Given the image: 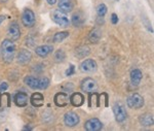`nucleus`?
I'll return each instance as SVG.
<instances>
[{
	"instance_id": "nucleus-1",
	"label": "nucleus",
	"mask_w": 154,
	"mask_h": 131,
	"mask_svg": "<svg viewBox=\"0 0 154 131\" xmlns=\"http://www.w3.org/2000/svg\"><path fill=\"white\" fill-rule=\"evenodd\" d=\"M1 56L4 62H12L16 54V46L11 39H4L1 44Z\"/></svg>"
},
{
	"instance_id": "nucleus-2",
	"label": "nucleus",
	"mask_w": 154,
	"mask_h": 131,
	"mask_svg": "<svg viewBox=\"0 0 154 131\" xmlns=\"http://www.w3.org/2000/svg\"><path fill=\"white\" fill-rule=\"evenodd\" d=\"M51 19H53L54 23L61 27H68L69 24H70V21L66 17V15L64 12H62L61 11H59V9L54 11L53 15H51Z\"/></svg>"
},
{
	"instance_id": "nucleus-3",
	"label": "nucleus",
	"mask_w": 154,
	"mask_h": 131,
	"mask_svg": "<svg viewBox=\"0 0 154 131\" xmlns=\"http://www.w3.org/2000/svg\"><path fill=\"white\" fill-rule=\"evenodd\" d=\"M36 22V18H35V14L33 12V11L27 8L25 9L22 14V23L25 27H28V28H31L35 25Z\"/></svg>"
},
{
	"instance_id": "nucleus-4",
	"label": "nucleus",
	"mask_w": 154,
	"mask_h": 131,
	"mask_svg": "<svg viewBox=\"0 0 154 131\" xmlns=\"http://www.w3.org/2000/svg\"><path fill=\"white\" fill-rule=\"evenodd\" d=\"M126 103H128V107L139 110L144 105V98L138 93H134V94H131V96L128 97Z\"/></svg>"
},
{
	"instance_id": "nucleus-5",
	"label": "nucleus",
	"mask_w": 154,
	"mask_h": 131,
	"mask_svg": "<svg viewBox=\"0 0 154 131\" xmlns=\"http://www.w3.org/2000/svg\"><path fill=\"white\" fill-rule=\"evenodd\" d=\"M81 90L86 93H94L98 89V84L94 79L91 77H85L82 82H81Z\"/></svg>"
},
{
	"instance_id": "nucleus-6",
	"label": "nucleus",
	"mask_w": 154,
	"mask_h": 131,
	"mask_svg": "<svg viewBox=\"0 0 154 131\" xmlns=\"http://www.w3.org/2000/svg\"><path fill=\"white\" fill-rule=\"evenodd\" d=\"M97 68H98L97 62L93 59H85L80 64V70L85 74H94L97 71Z\"/></svg>"
},
{
	"instance_id": "nucleus-7",
	"label": "nucleus",
	"mask_w": 154,
	"mask_h": 131,
	"mask_svg": "<svg viewBox=\"0 0 154 131\" xmlns=\"http://www.w3.org/2000/svg\"><path fill=\"white\" fill-rule=\"evenodd\" d=\"M113 113H114V116H115V120L117 121L118 123H122L123 121L126 119L125 108L121 103L117 102L113 105Z\"/></svg>"
},
{
	"instance_id": "nucleus-8",
	"label": "nucleus",
	"mask_w": 154,
	"mask_h": 131,
	"mask_svg": "<svg viewBox=\"0 0 154 131\" xmlns=\"http://www.w3.org/2000/svg\"><path fill=\"white\" fill-rule=\"evenodd\" d=\"M102 128H103V124L97 118H93V119L88 120L85 122V124H84V129L88 131H99Z\"/></svg>"
},
{
	"instance_id": "nucleus-9",
	"label": "nucleus",
	"mask_w": 154,
	"mask_h": 131,
	"mask_svg": "<svg viewBox=\"0 0 154 131\" xmlns=\"http://www.w3.org/2000/svg\"><path fill=\"white\" fill-rule=\"evenodd\" d=\"M79 121H80V118L79 116L76 114V113L73 112H69L67 113L64 117V122H65V125L68 126V127H74V126L78 125Z\"/></svg>"
},
{
	"instance_id": "nucleus-10",
	"label": "nucleus",
	"mask_w": 154,
	"mask_h": 131,
	"mask_svg": "<svg viewBox=\"0 0 154 131\" xmlns=\"http://www.w3.org/2000/svg\"><path fill=\"white\" fill-rule=\"evenodd\" d=\"M32 59V54L31 52L28 51V50H21L19 52L18 56H17V60H18V63L22 65H26L31 61Z\"/></svg>"
},
{
	"instance_id": "nucleus-11",
	"label": "nucleus",
	"mask_w": 154,
	"mask_h": 131,
	"mask_svg": "<svg viewBox=\"0 0 154 131\" xmlns=\"http://www.w3.org/2000/svg\"><path fill=\"white\" fill-rule=\"evenodd\" d=\"M7 33H8V36L11 37V40H18L20 38V36H21V31H20L19 25L16 22L11 23L8 27V30H7Z\"/></svg>"
},
{
	"instance_id": "nucleus-12",
	"label": "nucleus",
	"mask_w": 154,
	"mask_h": 131,
	"mask_svg": "<svg viewBox=\"0 0 154 131\" xmlns=\"http://www.w3.org/2000/svg\"><path fill=\"white\" fill-rule=\"evenodd\" d=\"M28 101H29V97L25 92H19V93H17L16 96H14V102H16V104L20 107L27 106Z\"/></svg>"
},
{
	"instance_id": "nucleus-13",
	"label": "nucleus",
	"mask_w": 154,
	"mask_h": 131,
	"mask_svg": "<svg viewBox=\"0 0 154 131\" xmlns=\"http://www.w3.org/2000/svg\"><path fill=\"white\" fill-rule=\"evenodd\" d=\"M58 5L59 11H61L64 14H69L73 9V3L71 0H59Z\"/></svg>"
},
{
	"instance_id": "nucleus-14",
	"label": "nucleus",
	"mask_w": 154,
	"mask_h": 131,
	"mask_svg": "<svg viewBox=\"0 0 154 131\" xmlns=\"http://www.w3.org/2000/svg\"><path fill=\"white\" fill-rule=\"evenodd\" d=\"M54 103H56L57 106L60 107L66 106L68 104V95L63 92H60L58 94H56V96H54Z\"/></svg>"
},
{
	"instance_id": "nucleus-15",
	"label": "nucleus",
	"mask_w": 154,
	"mask_h": 131,
	"mask_svg": "<svg viewBox=\"0 0 154 131\" xmlns=\"http://www.w3.org/2000/svg\"><path fill=\"white\" fill-rule=\"evenodd\" d=\"M24 83L28 86L29 88L33 90H38L39 89V79L32 75H28L24 79Z\"/></svg>"
},
{
	"instance_id": "nucleus-16",
	"label": "nucleus",
	"mask_w": 154,
	"mask_h": 131,
	"mask_svg": "<svg viewBox=\"0 0 154 131\" xmlns=\"http://www.w3.org/2000/svg\"><path fill=\"white\" fill-rule=\"evenodd\" d=\"M53 50H54L53 46H48V44H45V46L37 47L35 49V53L39 57L44 58V57L48 56V55L51 54V53L53 52Z\"/></svg>"
},
{
	"instance_id": "nucleus-17",
	"label": "nucleus",
	"mask_w": 154,
	"mask_h": 131,
	"mask_svg": "<svg viewBox=\"0 0 154 131\" xmlns=\"http://www.w3.org/2000/svg\"><path fill=\"white\" fill-rule=\"evenodd\" d=\"M142 80V71L140 69H134L131 72V83L133 86H138Z\"/></svg>"
},
{
	"instance_id": "nucleus-18",
	"label": "nucleus",
	"mask_w": 154,
	"mask_h": 131,
	"mask_svg": "<svg viewBox=\"0 0 154 131\" xmlns=\"http://www.w3.org/2000/svg\"><path fill=\"white\" fill-rule=\"evenodd\" d=\"M31 103L35 107H41L44 103V97L40 93H34L31 96Z\"/></svg>"
},
{
	"instance_id": "nucleus-19",
	"label": "nucleus",
	"mask_w": 154,
	"mask_h": 131,
	"mask_svg": "<svg viewBox=\"0 0 154 131\" xmlns=\"http://www.w3.org/2000/svg\"><path fill=\"white\" fill-rule=\"evenodd\" d=\"M139 121H140V124L144 126V127H150V126H152L154 123L153 116L150 114H144L142 116H140Z\"/></svg>"
},
{
	"instance_id": "nucleus-20",
	"label": "nucleus",
	"mask_w": 154,
	"mask_h": 131,
	"mask_svg": "<svg viewBox=\"0 0 154 131\" xmlns=\"http://www.w3.org/2000/svg\"><path fill=\"white\" fill-rule=\"evenodd\" d=\"M84 21H85L84 16L82 15V12L80 11L76 12V14H74L72 16V24H73L74 27H81L83 25Z\"/></svg>"
},
{
	"instance_id": "nucleus-21",
	"label": "nucleus",
	"mask_w": 154,
	"mask_h": 131,
	"mask_svg": "<svg viewBox=\"0 0 154 131\" xmlns=\"http://www.w3.org/2000/svg\"><path fill=\"white\" fill-rule=\"evenodd\" d=\"M70 101H71L73 106L78 107V106H81V105L83 104L84 97L80 94V93H74L70 98Z\"/></svg>"
},
{
	"instance_id": "nucleus-22",
	"label": "nucleus",
	"mask_w": 154,
	"mask_h": 131,
	"mask_svg": "<svg viewBox=\"0 0 154 131\" xmlns=\"http://www.w3.org/2000/svg\"><path fill=\"white\" fill-rule=\"evenodd\" d=\"M101 37H102V32L98 28L93 29L88 34V40L91 42H93V44H97V42L100 41Z\"/></svg>"
},
{
	"instance_id": "nucleus-23",
	"label": "nucleus",
	"mask_w": 154,
	"mask_h": 131,
	"mask_svg": "<svg viewBox=\"0 0 154 131\" xmlns=\"http://www.w3.org/2000/svg\"><path fill=\"white\" fill-rule=\"evenodd\" d=\"M75 55L79 58V59H83L84 57H86L89 55V47L86 46L78 47L75 50Z\"/></svg>"
},
{
	"instance_id": "nucleus-24",
	"label": "nucleus",
	"mask_w": 154,
	"mask_h": 131,
	"mask_svg": "<svg viewBox=\"0 0 154 131\" xmlns=\"http://www.w3.org/2000/svg\"><path fill=\"white\" fill-rule=\"evenodd\" d=\"M69 36V32L68 31H61V32H58L54 35V42L56 44H59V42H62L64 39H66L67 37Z\"/></svg>"
},
{
	"instance_id": "nucleus-25",
	"label": "nucleus",
	"mask_w": 154,
	"mask_h": 131,
	"mask_svg": "<svg viewBox=\"0 0 154 131\" xmlns=\"http://www.w3.org/2000/svg\"><path fill=\"white\" fill-rule=\"evenodd\" d=\"M0 106L2 107H9L11 106V96L9 94H2V96H0Z\"/></svg>"
},
{
	"instance_id": "nucleus-26",
	"label": "nucleus",
	"mask_w": 154,
	"mask_h": 131,
	"mask_svg": "<svg viewBox=\"0 0 154 131\" xmlns=\"http://www.w3.org/2000/svg\"><path fill=\"white\" fill-rule=\"evenodd\" d=\"M66 59V54L63 50H58L54 54V61L58 63H62L64 62V60Z\"/></svg>"
},
{
	"instance_id": "nucleus-27",
	"label": "nucleus",
	"mask_w": 154,
	"mask_h": 131,
	"mask_svg": "<svg viewBox=\"0 0 154 131\" xmlns=\"http://www.w3.org/2000/svg\"><path fill=\"white\" fill-rule=\"evenodd\" d=\"M97 12H98V16L99 17L103 18L107 14V6L104 3L99 4L98 7H97Z\"/></svg>"
},
{
	"instance_id": "nucleus-28",
	"label": "nucleus",
	"mask_w": 154,
	"mask_h": 131,
	"mask_svg": "<svg viewBox=\"0 0 154 131\" xmlns=\"http://www.w3.org/2000/svg\"><path fill=\"white\" fill-rule=\"evenodd\" d=\"M49 86V80L48 77H41L39 79V89L44 90Z\"/></svg>"
},
{
	"instance_id": "nucleus-29",
	"label": "nucleus",
	"mask_w": 154,
	"mask_h": 131,
	"mask_svg": "<svg viewBox=\"0 0 154 131\" xmlns=\"http://www.w3.org/2000/svg\"><path fill=\"white\" fill-rule=\"evenodd\" d=\"M74 72H75V66L73 64H71L70 67L66 70V75L67 77H71V75L74 74Z\"/></svg>"
},
{
	"instance_id": "nucleus-30",
	"label": "nucleus",
	"mask_w": 154,
	"mask_h": 131,
	"mask_svg": "<svg viewBox=\"0 0 154 131\" xmlns=\"http://www.w3.org/2000/svg\"><path fill=\"white\" fill-rule=\"evenodd\" d=\"M8 89V84L7 83H1L0 84V93H3V92H5L6 90Z\"/></svg>"
},
{
	"instance_id": "nucleus-31",
	"label": "nucleus",
	"mask_w": 154,
	"mask_h": 131,
	"mask_svg": "<svg viewBox=\"0 0 154 131\" xmlns=\"http://www.w3.org/2000/svg\"><path fill=\"white\" fill-rule=\"evenodd\" d=\"M118 21H119V20H118V16H117V15H116V14H112V15H111V22H112V24H114V25L117 24Z\"/></svg>"
},
{
	"instance_id": "nucleus-32",
	"label": "nucleus",
	"mask_w": 154,
	"mask_h": 131,
	"mask_svg": "<svg viewBox=\"0 0 154 131\" xmlns=\"http://www.w3.org/2000/svg\"><path fill=\"white\" fill-rule=\"evenodd\" d=\"M46 2H48L49 5H54V4L57 3V0H46Z\"/></svg>"
},
{
	"instance_id": "nucleus-33",
	"label": "nucleus",
	"mask_w": 154,
	"mask_h": 131,
	"mask_svg": "<svg viewBox=\"0 0 154 131\" xmlns=\"http://www.w3.org/2000/svg\"><path fill=\"white\" fill-rule=\"evenodd\" d=\"M5 19H6V17L4 16V15H0V25L3 23V21H4Z\"/></svg>"
},
{
	"instance_id": "nucleus-34",
	"label": "nucleus",
	"mask_w": 154,
	"mask_h": 131,
	"mask_svg": "<svg viewBox=\"0 0 154 131\" xmlns=\"http://www.w3.org/2000/svg\"><path fill=\"white\" fill-rule=\"evenodd\" d=\"M23 129H24V130H31V129H32V127H30V126H25Z\"/></svg>"
},
{
	"instance_id": "nucleus-35",
	"label": "nucleus",
	"mask_w": 154,
	"mask_h": 131,
	"mask_svg": "<svg viewBox=\"0 0 154 131\" xmlns=\"http://www.w3.org/2000/svg\"><path fill=\"white\" fill-rule=\"evenodd\" d=\"M7 1H8V0H0V2H2V3H5Z\"/></svg>"
},
{
	"instance_id": "nucleus-36",
	"label": "nucleus",
	"mask_w": 154,
	"mask_h": 131,
	"mask_svg": "<svg viewBox=\"0 0 154 131\" xmlns=\"http://www.w3.org/2000/svg\"><path fill=\"white\" fill-rule=\"evenodd\" d=\"M115 1H119V0H115Z\"/></svg>"
}]
</instances>
